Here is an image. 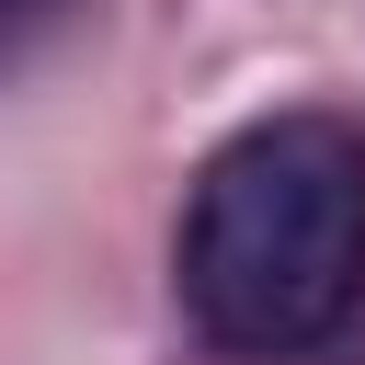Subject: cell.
I'll return each instance as SVG.
<instances>
[{
	"label": "cell",
	"mask_w": 365,
	"mask_h": 365,
	"mask_svg": "<svg viewBox=\"0 0 365 365\" xmlns=\"http://www.w3.org/2000/svg\"><path fill=\"white\" fill-rule=\"evenodd\" d=\"M182 308L217 354L285 365L365 308V125L354 114H262L240 125L182 205Z\"/></svg>",
	"instance_id": "1"
}]
</instances>
